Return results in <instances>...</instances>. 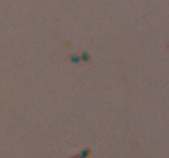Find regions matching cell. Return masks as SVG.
Wrapping results in <instances>:
<instances>
[{
    "instance_id": "cell-1",
    "label": "cell",
    "mask_w": 169,
    "mask_h": 158,
    "mask_svg": "<svg viewBox=\"0 0 169 158\" xmlns=\"http://www.w3.org/2000/svg\"><path fill=\"white\" fill-rule=\"evenodd\" d=\"M90 154H91V149L90 148H84V149L81 150L77 156H78V158H88L90 156Z\"/></svg>"
},
{
    "instance_id": "cell-2",
    "label": "cell",
    "mask_w": 169,
    "mask_h": 158,
    "mask_svg": "<svg viewBox=\"0 0 169 158\" xmlns=\"http://www.w3.org/2000/svg\"><path fill=\"white\" fill-rule=\"evenodd\" d=\"M79 56H80L81 61H83V62H89L91 61V55H90V54L87 51H82V54Z\"/></svg>"
},
{
    "instance_id": "cell-3",
    "label": "cell",
    "mask_w": 169,
    "mask_h": 158,
    "mask_svg": "<svg viewBox=\"0 0 169 158\" xmlns=\"http://www.w3.org/2000/svg\"><path fill=\"white\" fill-rule=\"evenodd\" d=\"M69 61L71 63H74V64H79V63L81 62L80 56L78 54H71L69 56Z\"/></svg>"
},
{
    "instance_id": "cell-4",
    "label": "cell",
    "mask_w": 169,
    "mask_h": 158,
    "mask_svg": "<svg viewBox=\"0 0 169 158\" xmlns=\"http://www.w3.org/2000/svg\"><path fill=\"white\" fill-rule=\"evenodd\" d=\"M68 158H78V156L76 155V156H70V157H68Z\"/></svg>"
}]
</instances>
